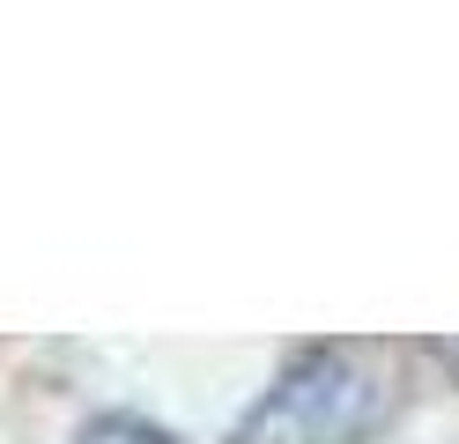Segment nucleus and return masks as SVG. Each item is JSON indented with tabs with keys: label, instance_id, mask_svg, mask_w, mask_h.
Returning <instances> with one entry per match:
<instances>
[{
	"label": "nucleus",
	"instance_id": "f03ea898",
	"mask_svg": "<svg viewBox=\"0 0 459 444\" xmlns=\"http://www.w3.org/2000/svg\"><path fill=\"white\" fill-rule=\"evenodd\" d=\"M82 444H170L156 422H141V414H97L90 430H82Z\"/></svg>",
	"mask_w": 459,
	"mask_h": 444
},
{
	"label": "nucleus",
	"instance_id": "f257e3e1",
	"mask_svg": "<svg viewBox=\"0 0 459 444\" xmlns=\"http://www.w3.org/2000/svg\"><path fill=\"white\" fill-rule=\"evenodd\" d=\"M393 414V385L349 348H311L274 378V393L245 414L230 444H363Z\"/></svg>",
	"mask_w": 459,
	"mask_h": 444
}]
</instances>
